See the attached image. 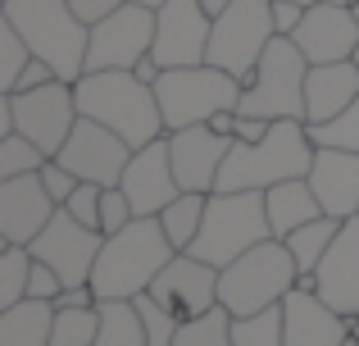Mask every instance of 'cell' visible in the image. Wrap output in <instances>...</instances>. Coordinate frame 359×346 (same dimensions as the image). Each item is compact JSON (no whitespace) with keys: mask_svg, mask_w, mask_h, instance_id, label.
Here are the masks:
<instances>
[{"mask_svg":"<svg viewBox=\"0 0 359 346\" xmlns=\"http://www.w3.org/2000/svg\"><path fill=\"white\" fill-rule=\"evenodd\" d=\"M305 128L318 151H355L359 155V100L351 109H341L337 119H327V124H305Z\"/></svg>","mask_w":359,"mask_h":346,"instance_id":"obj_34","label":"cell"},{"mask_svg":"<svg viewBox=\"0 0 359 346\" xmlns=\"http://www.w3.org/2000/svg\"><path fill=\"white\" fill-rule=\"evenodd\" d=\"M269 237L273 223H269L264 192H214L210 205H205L201 237L191 241V255H201L214 269H228L232 260H241L245 251H255Z\"/></svg>","mask_w":359,"mask_h":346,"instance_id":"obj_6","label":"cell"},{"mask_svg":"<svg viewBox=\"0 0 359 346\" xmlns=\"http://www.w3.org/2000/svg\"><path fill=\"white\" fill-rule=\"evenodd\" d=\"M346 346H359V338H351V342H346Z\"/></svg>","mask_w":359,"mask_h":346,"instance_id":"obj_52","label":"cell"},{"mask_svg":"<svg viewBox=\"0 0 359 346\" xmlns=\"http://www.w3.org/2000/svg\"><path fill=\"white\" fill-rule=\"evenodd\" d=\"M273 36H278V27H273V0H232V5L214 18L210 60L205 64L241 78V87H245V82L255 78V69H259V60H264Z\"/></svg>","mask_w":359,"mask_h":346,"instance_id":"obj_9","label":"cell"},{"mask_svg":"<svg viewBox=\"0 0 359 346\" xmlns=\"http://www.w3.org/2000/svg\"><path fill=\"white\" fill-rule=\"evenodd\" d=\"M32 246H5L0 251V310L27 301V283H32Z\"/></svg>","mask_w":359,"mask_h":346,"instance_id":"obj_30","label":"cell"},{"mask_svg":"<svg viewBox=\"0 0 359 346\" xmlns=\"http://www.w3.org/2000/svg\"><path fill=\"white\" fill-rule=\"evenodd\" d=\"M46 160H50V155H46L36 142H27L23 133L0 137V182H9V178H27V173H41Z\"/></svg>","mask_w":359,"mask_h":346,"instance_id":"obj_33","label":"cell"},{"mask_svg":"<svg viewBox=\"0 0 359 346\" xmlns=\"http://www.w3.org/2000/svg\"><path fill=\"white\" fill-rule=\"evenodd\" d=\"M205 205H210V196H201V192H182V196H177V201L168 205L164 214H159V223H164L168 241L177 246V255H182V251H191V241L201 237Z\"/></svg>","mask_w":359,"mask_h":346,"instance_id":"obj_28","label":"cell"},{"mask_svg":"<svg viewBox=\"0 0 359 346\" xmlns=\"http://www.w3.org/2000/svg\"><path fill=\"white\" fill-rule=\"evenodd\" d=\"M55 210L60 205L50 201L41 173L0 182V237H5V246H32L46 232V223L55 219Z\"/></svg>","mask_w":359,"mask_h":346,"instance_id":"obj_18","label":"cell"},{"mask_svg":"<svg viewBox=\"0 0 359 346\" xmlns=\"http://www.w3.org/2000/svg\"><path fill=\"white\" fill-rule=\"evenodd\" d=\"M173 346H237V342H232V314L223 310V305H214L210 314L182 319Z\"/></svg>","mask_w":359,"mask_h":346,"instance_id":"obj_32","label":"cell"},{"mask_svg":"<svg viewBox=\"0 0 359 346\" xmlns=\"http://www.w3.org/2000/svg\"><path fill=\"white\" fill-rule=\"evenodd\" d=\"M150 296L164 301L177 319H196V314H210L219 305V269L205 265L201 255L182 251V255L168 260V269L150 283Z\"/></svg>","mask_w":359,"mask_h":346,"instance_id":"obj_17","label":"cell"},{"mask_svg":"<svg viewBox=\"0 0 359 346\" xmlns=\"http://www.w3.org/2000/svg\"><path fill=\"white\" fill-rule=\"evenodd\" d=\"M55 328V301H27L0 310V346H50Z\"/></svg>","mask_w":359,"mask_h":346,"instance_id":"obj_25","label":"cell"},{"mask_svg":"<svg viewBox=\"0 0 359 346\" xmlns=\"http://www.w3.org/2000/svg\"><path fill=\"white\" fill-rule=\"evenodd\" d=\"M314 292L346 319H359V214L341 223L337 241L327 246L323 265L314 269Z\"/></svg>","mask_w":359,"mask_h":346,"instance_id":"obj_19","label":"cell"},{"mask_svg":"<svg viewBox=\"0 0 359 346\" xmlns=\"http://www.w3.org/2000/svg\"><path fill=\"white\" fill-rule=\"evenodd\" d=\"M232 5V0H201V9H205V14H210V18H219L223 14V9H228Z\"/></svg>","mask_w":359,"mask_h":346,"instance_id":"obj_47","label":"cell"},{"mask_svg":"<svg viewBox=\"0 0 359 346\" xmlns=\"http://www.w3.org/2000/svg\"><path fill=\"white\" fill-rule=\"evenodd\" d=\"M123 5H128V0H69V9H73V14H78L87 27H96L100 18H109V14H114V9H123Z\"/></svg>","mask_w":359,"mask_h":346,"instance_id":"obj_42","label":"cell"},{"mask_svg":"<svg viewBox=\"0 0 359 346\" xmlns=\"http://www.w3.org/2000/svg\"><path fill=\"white\" fill-rule=\"evenodd\" d=\"M32 64V46L9 18H0V91H18V78Z\"/></svg>","mask_w":359,"mask_h":346,"instance_id":"obj_35","label":"cell"},{"mask_svg":"<svg viewBox=\"0 0 359 346\" xmlns=\"http://www.w3.org/2000/svg\"><path fill=\"white\" fill-rule=\"evenodd\" d=\"M232 142H237V137L214 133L210 124H196V128H177V133H168V155H173L177 187H182V192L214 196V187H219V169H223V160H228Z\"/></svg>","mask_w":359,"mask_h":346,"instance_id":"obj_16","label":"cell"},{"mask_svg":"<svg viewBox=\"0 0 359 346\" xmlns=\"http://www.w3.org/2000/svg\"><path fill=\"white\" fill-rule=\"evenodd\" d=\"M78 91V114L96 119V124L114 128L132 151L168 137L164 114H159V96L150 82H141L132 69H105V73H82L73 82Z\"/></svg>","mask_w":359,"mask_h":346,"instance_id":"obj_1","label":"cell"},{"mask_svg":"<svg viewBox=\"0 0 359 346\" xmlns=\"http://www.w3.org/2000/svg\"><path fill=\"white\" fill-rule=\"evenodd\" d=\"M132 219H137V214H132V201L123 196V187H105V196H100V232L114 237Z\"/></svg>","mask_w":359,"mask_h":346,"instance_id":"obj_37","label":"cell"},{"mask_svg":"<svg viewBox=\"0 0 359 346\" xmlns=\"http://www.w3.org/2000/svg\"><path fill=\"white\" fill-rule=\"evenodd\" d=\"M96 346H150L137 301H100V333Z\"/></svg>","mask_w":359,"mask_h":346,"instance_id":"obj_26","label":"cell"},{"mask_svg":"<svg viewBox=\"0 0 359 346\" xmlns=\"http://www.w3.org/2000/svg\"><path fill=\"white\" fill-rule=\"evenodd\" d=\"M177 255V246L168 241L159 219H132L123 232L105 237L91 274V292L96 301H137L141 292H150L159 274L168 269V260Z\"/></svg>","mask_w":359,"mask_h":346,"instance_id":"obj_2","label":"cell"},{"mask_svg":"<svg viewBox=\"0 0 359 346\" xmlns=\"http://www.w3.org/2000/svg\"><path fill=\"white\" fill-rule=\"evenodd\" d=\"M237 119H241L237 109H223V114L210 119V128H214V133H228V137H232V133H237Z\"/></svg>","mask_w":359,"mask_h":346,"instance_id":"obj_46","label":"cell"},{"mask_svg":"<svg viewBox=\"0 0 359 346\" xmlns=\"http://www.w3.org/2000/svg\"><path fill=\"white\" fill-rule=\"evenodd\" d=\"M291 41L300 46L309 64H337V60H351L355 46H359V18L351 5H309L305 9V23L296 27Z\"/></svg>","mask_w":359,"mask_h":346,"instance_id":"obj_20","label":"cell"},{"mask_svg":"<svg viewBox=\"0 0 359 346\" xmlns=\"http://www.w3.org/2000/svg\"><path fill=\"white\" fill-rule=\"evenodd\" d=\"M309 187L327 219H355L359 214V155L355 151H314Z\"/></svg>","mask_w":359,"mask_h":346,"instance_id":"obj_22","label":"cell"},{"mask_svg":"<svg viewBox=\"0 0 359 346\" xmlns=\"http://www.w3.org/2000/svg\"><path fill=\"white\" fill-rule=\"evenodd\" d=\"M337 232H341V219H314V223H305V228H296L291 237H282L287 241V251H291V260H296V269L300 274H314L318 265H323V255H327V246L337 241Z\"/></svg>","mask_w":359,"mask_h":346,"instance_id":"obj_27","label":"cell"},{"mask_svg":"<svg viewBox=\"0 0 359 346\" xmlns=\"http://www.w3.org/2000/svg\"><path fill=\"white\" fill-rule=\"evenodd\" d=\"M300 5H351V0H300Z\"/></svg>","mask_w":359,"mask_h":346,"instance_id":"obj_48","label":"cell"},{"mask_svg":"<svg viewBox=\"0 0 359 346\" xmlns=\"http://www.w3.org/2000/svg\"><path fill=\"white\" fill-rule=\"evenodd\" d=\"M241 78L214 69V64H191V69H164L155 82L159 96V114H164V128L177 133V128H196L210 124L214 114L241 105Z\"/></svg>","mask_w":359,"mask_h":346,"instance_id":"obj_8","label":"cell"},{"mask_svg":"<svg viewBox=\"0 0 359 346\" xmlns=\"http://www.w3.org/2000/svg\"><path fill=\"white\" fill-rule=\"evenodd\" d=\"M305 9L300 0H273V27H278V36H296V27L305 23Z\"/></svg>","mask_w":359,"mask_h":346,"instance_id":"obj_41","label":"cell"},{"mask_svg":"<svg viewBox=\"0 0 359 346\" xmlns=\"http://www.w3.org/2000/svg\"><path fill=\"white\" fill-rule=\"evenodd\" d=\"M100 196H105V187H96V182H78V192H73L69 201L60 205V210H69L78 223H87V228H96V232H100Z\"/></svg>","mask_w":359,"mask_h":346,"instance_id":"obj_38","label":"cell"},{"mask_svg":"<svg viewBox=\"0 0 359 346\" xmlns=\"http://www.w3.org/2000/svg\"><path fill=\"white\" fill-rule=\"evenodd\" d=\"M269 128L273 124H264V119H237V142H264V137H269Z\"/></svg>","mask_w":359,"mask_h":346,"instance_id":"obj_43","label":"cell"},{"mask_svg":"<svg viewBox=\"0 0 359 346\" xmlns=\"http://www.w3.org/2000/svg\"><path fill=\"white\" fill-rule=\"evenodd\" d=\"M232 342L237 346H287V314H282V305L232 319Z\"/></svg>","mask_w":359,"mask_h":346,"instance_id":"obj_31","label":"cell"},{"mask_svg":"<svg viewBox=\"0 0 359 346\" xmlns=\"http://www.w3.org/2000/svg\"><path fill=\"white\" fill-rule=\"evenodd\" d=\"M214 18L201 9V0H164L155 9V60L159 69H191L210 60Z\"/></svg>","mask_w":359,"mask_h":346,"instance_id":"obj_13","label":"cell"},{"mask_svg":"<svg viewBox=\"0 0 359 346\" xmlns=\"http://www.w3.org/2000/svg\"><path fill=\"white\" fill-rule=\"evenodd\" d=\"M296 260H291L287 241L269 237L255 251H245L241 260H232L228 269H219V305L232 314V319H245V314H259L269 305H282L291 292H296Z\"/></svg>","mask_w":359,"mask_h":346,"instance_id":"obj_5","label":"cell"},{"mask_svg":"<svg viewBox=\"0 0 359 346\" xmlns=\"http://www.w3.org/2000/svg\"><path fill=\"white\" fill-rule=\"evenodd\" d=\"M264 205H269V223H273V237H291L296 228H305V223L323 219V205H318L314 187H309V178H291V182H278L264 192Z\"/></svg>","mask_w":359,"mask_h":346,"instance_id":"obj_24","label":"cell"},{"mask_svg":"<svg viewBox=\"0 0 359 346\" xmlns=\"http://www.w3.org/2000/svg\"><path fill=\"white\" fill-rule=\"evenodd\" d=\"M100 333V301L96 305H55L50 346H96Z\"/></svg>","mask_w":359,"mask_h":346,"instance_id":"obj_29","label":"cell"},{"mask_svg":"<svg viewBox=\"0 0 359 346\" xmlns=\"http://www.w3.org/2000/svg\"><path fill=\"white\" fill-rule=\"evenodd\" d=\"M351 328H355V338H359V319H351Z\"/></svg>","mask_w":359,"mask_h":346,"instance_id":"obj_51","label":"cell"},{"mask_svg":"<svg viewBox=\"0 0 359 346\" xmlns=\"http://www.w3.org/2000/svg\"><path fill=\"white\" fill-rule=\"evenodd\" d=\"M155 51V9L146 5H123L109 18L91 27L87 46V73L105 69H137L146 55Z\"/></svg>","mask_w":359,"mask_h":346,"instance_id":"obj_11","label":"cell"},{"mask_svg":"<svg viewBox=\"0 0 359 346\" xmlns=\"http://www.w3.org/2000/svg\"><path fill=\"white\" fill-rule=\"evenodd\" d=\"M351 60H355V69H359V46H355V55H351Z\"/></svg>","mask_w":359,"mask_h":346,"instance_id":"obj_50","label":"cell"},{"mask_svg":"<svg viewBox=\"0 0 359 346\" xmlns=\"http://www.w3.org/2000/svg\"><path fill=\"white\" fill-rule=\"evenodd\" d=\"M14 96V124L27 142H36L46 155H60L69 133L78 128V91L73 82L55 78V82H41L32 91H9Z\"/></svg>","mask_w":359,"mask_h":346,"instance_id":"obj_10","label":"cell"},{"mask_svg":"<svg viewBox=\"0 0 359 346\" xmlns=\"http://www.w3.org/2000/svg\"><path fill=\"white\" fill-rule=\"evenodd\" d=\"M282 314H287V346H346L355 338L351 319L337 314L323 296L305 292V287H296L282 301Z\"/></svg>","mask_w":359,"mask_h":346,"instance_id":"obj_21","label":"cell"},{"mask_svg":"<svg viewBox=\"0 0 359 346\" xmlns=\"http://www.w3.org/2000/svg\"><path fill=\"white\" fill-rule=\"evenodd\" d=\"M0 18H9L32 46V55L50 64L64 82H82L91 27L69 9V0H5Z\"/></svg>","mask_w":359,"mask_h":346,"instance_id":"obj_4","label":"cell"},{"mask_svg":"<svg viewBox=\"0 0 359 346\" xmlns=\"http://www.w3.org/2000/svg\"><path fill=\"white\" fill-rule=\"evenodd\" d=\"M132 73H137L141 82H150V87H155V82H159V73H164V69H159V60H155V55H146V60H141Z\"/></svg>","mask_w":359,"mask_h":346,"instance_id":"obj_45","label":"cell"},{"mask_svg":"<svg viewBox=\"0 0 359 346\" xmlns=\"http://www.w3.org/2000/svg\"><path fill=\"white\" fill-rule=\"evenodd\" d=\"M100 246H105V232L78 223L69 210H55V219L46 223V232L32 241V255L41 260V265H50L64 287H87L91 274H96Z\"/></svg>","mask_w":359,"mask_h":346,"instance_id":"obj_12","label":"cell"},{"mask_svg":"<svg viewBox=\"0 0 359 346\" xmlns=\"http://www.w3.org/2000/svg\"><path fill=\"white\" fill-rule=\"evenodd\" d=\"M55 305H96V292H91V283L87 287H64Z\"/></svg>","mask_w":359,"mask_h":346,"instance_id":"obj_44","label":"cell"},{"mask_svg":"<svg viewBox=\"0 0 359 346\" xmlns=\"http://www.w3.org/2000/svg\"><path fill=\"white\" fill-rule=\"evenodd\" d=\"M359 100V69L355 60L309 64L305 78V124H327Z\"/></svg>","mask_w":359,"mask_h":346,"instance_id":"obj_23","label":"cell"},{"mask_svg":"<svg viewBox=\"0 0 359 346\" xmlns=\"http://www.w3.org/2000/svg\"><path fill=\"white\" fill-rule=\"evenodd\" d=\"M305 78H309V60L300 55V46L291 36H273L255 78L241 91L237 114L264 119V124H278V119H300L305 124Z\"/></svg>","mask_w":359,"mask_h":346,"instance_id":"obj_7","label":"cell"},{"mask_svg":"<svg viewBox=\"0 0 359 346\" xmlns=\"http://www.w3.org/2000/svg\"><path fill=\"white\" fill-rule=\"evenodd\" d=\"M128 5H146V9H159L164 0H128Z\"/></svg>","mask_w":359,"mask_h":346,"instance_id":"obj_49","label":"cell"},{"mask_svg":"<svg viewBox=\"0 0 359 346\" xmlns=\"http://www.w3.org/2000/svg\"><path fill=\"white\" fill-rule=\"evenodd\" d=\"M60 292H64L60 274L36 260V265H32V283H27V296H36V301H60Z\"/></svg>","mask_w":359,"mask_h":346,"instance_id":"obj_40","label":"cell"},{"mask_svg":"<svg viewBox=\"0 0 359 346\" xmlns=\"http://www.w3.org/2000/svg\"><path fill=\"white\" fill-rule=\"evenodd\" d=\"M118 187L132 201V214H137V219H159V214L182 196L177 173H173V155H168V137H159V142L132 151Z\"/></svg>","mask_w":359,"mask_h":346,"instance_id":"obj_15","label":"cell"},{"mask_svg":"<svg viewBox=\"0 0 359 346\" xmlns=\"http://www.w3.org/2000/svg\"><path fill=\"white\" fill-rule=\"evenodd\" d=\"M137 310H141V324H146V342H150V346H173V342H177L182 319H177V314L168 310L164 301H155L150 292H141V296H137Z\"/></svg>","mask_w":359,"mask_h":346,"instance_id":"obj_36","label":"cell"},{"mask_svg":"<svg viewBox=\"0 0 359 346\" xmlns=\"http://www.w3.org/2000/svg\"><path fill=\"white\" fill-rule=\"evenodd\" d=\"M314 151L318 146L300 119H278L264 142H232L214 192H269L291 178H309Z\"/></svg>","mask_w":359,"mask_h":346,"instance_id":"obj_3","label":"cell"},{"mask_svg":"<svg viewBox=\"0 0 359 346\" xmlns=\"http://www.w3.org/2000/svg\"><path fill=\"white\" fill-rule=\"evenodd\" d=\"M64 169L78 173V182H96V187H118L123 182V169L132 160V146L123 142L114 128L96 124V119H82L78 114V128L69 133L64 151L55 155Z\"/></svg>","mask_w":359,"mask_h":346,"instance_id":"obj_14","label":"cell"},{"mask_svg":"<svg viewBox=\"0 0 359 346\" xmlns=\"http://www.w3.org/2000/svg\"><path fill=\"white\" fill-rule=\"evenodd\" d=\"M351 5H359V0H351Z\"/></svg>","mask_w":359,"mask_h":346,"instance_id":"obj_53","label":"cell"},{"mask_svg":"<svg viewBox=\"0 0 359 346\" xmlns=\"http://www.w3.org/2000/svg\"><path fill=\"white\" fill-rule=\"evenodd\" d=\"M41 182H46V192H50V201H55V205H64L73 192H78V173H73V169H64L60 160H46Z\"/></svg>","mask_w":359,"mask_h":346,"instance_id":"obj_39","label":"cell"}]
</instances>
